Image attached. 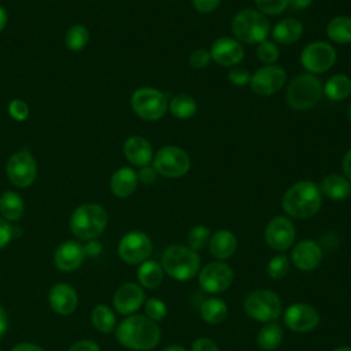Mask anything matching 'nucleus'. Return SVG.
<instances>
[{
    "label": "nucleus",
    "mask_w": 351,
    "mask_h": 351,
    "mask_svg": "<svg viewBox=\"0 0 351 351\" xmlns=\"http://www.w3.org/2000/svg\"><path fill=\"white\" fill-rule=\"evenodd\" d=\"M48 302L56 314L70 315L78 307V293L70 284L58 282L51 287Z\"/></svg>",
    "instance_id": "nucleus-21"
},
{
    "label": "nucleus",
    "mask_w": 351,
    "mask_h": 351,
    "mask_svg": "<svg viewBox=\"0 0 351 351\" xmlns=\"http://www.w3.org/2000/svg\"><path fill=\"white\" fill-rule=\"evenodd\" d=\"M256 56L262 63L273 64L278 59L280 51L274 43L265 40V41L259 43V45L256 48Z\"/></svg>",
    "instance_id": "nucleus-39"
},
{
    "label": "nucleus",
    "mask_w": 351,
    "mask_h": 351,
    "mask_svg": "<svg viewBox=\"0 0 351 351\" xmlns=\"http://www.w3.org/2000/svg\"><path fill=\"white\" fill-rule=\"evenodd\" d=\"M208 250H210V254L218 261L229 259L237 250V239L230 230H226V229L217 230L210 237Z\"/></svg>",
    "instance_id": "nucleus-23"
},
{
    "label": "nucleus",
    "mask_w": 351,
    "mask_h": 351,
    "mask_svg": "<svg viewBox=\"0 0 351 351\" xmlns=\"http://www.w3.org/2000/svg\"><path fill=\"white\" fill-rule=\"evenodd\" d=\"M282 328L276 322L265 324L256 333V344L263 351H274L282 343Z\"/></svg>",
    "instance_id": "nucleus-29"
},
{
    "label": "nucleus",
    "mask_w": 351,
    "mask_h": 351,
    "mask_svg": "<svg viewBox=\"0 0 351 351\" xmlns=\"http://www.w3.org/2000/svg\"><path fill=\"white\" fill-rule=\"evenodd\" d=\"M210 56L215 63L232 67L243 60L244 49L237 40L232 37H219L211 44Z\"/></svg>",
    "instance_id": "nucleus-19"
},
{
    "label": "nucleus",
    "mask_w": 351,
    "mask_h": 351,
    "mask_svg": "<svg viewBox=\"0 0 351 351\" xmlns=\"http://www.w3.org/2000/svg\"><path fill=\"white\" fill-rule=\"evenodd\" d=\"M118 343L132 351L154 350L160 341V329L147 315L132 314L123 318L115 328Z\"/></svg>",
    "instance_id": "nucleus-1"
},
{
    "label": "nucleus",
    "mask_w": 351,
    "mask_h": 351,
    "mask_svg": "<svg viewBox=\"0 0 351 351\" xmlns=\"http://www.w3.org/2000/svg\"><path fill=\"white\" fill-rule=\"evenodd\" d=\"M144 310L145 315L152 319L154 322L162 321L167 315V306L163 300L156 299V298H149L144 303Z\"/></svg>",
    "instance_id": "nucleus-38"
},
{
    "label": "nucleus",
    "mask_w": 351,
    "mask_h": 351,
    "mask_svg": "<svg viewBox=\"0 0 351 351\" xmlns=\"http://www.w3.org/2000/svg\"><path fill=\"white\" fill-rule=\"evenodd\" d=\"M341 167H343V171H344V174H346V178H347L348 181H351V149L344 155Z\"/></svg>",
    "instance_id": "nucleus-51"
},
{
    "label": "nucleus",
    "mask_w": 351,
    "mask_h": 351,
    "mask_svg": "<svg viewBox=\"0 0 351 351\" xmlns=\"http://www.w3.org/2000/svg\"><path fill=\"white\" fill-rule=\"evenodd\" d=\"M123 154L132 165L140 167L148 166L154 159L149 141L141 136H130L123 144Z\"/></svg>",
    "instance_id": "nucleus-22"
},
{
    "label": "nucleus",
    "mask_w": 351,
    "mask_h": 351,
    "mask_svg": "<svg viewBox=\"0 0 351 351\" xmlns=\"http://www.w3.org/2000/svg\"><path fill=\"white\" fill-rule=\"evenodd\" d=\"M7 329H8V317L5 310L0 306V339L5 335Z\"/></svg>",
    "instance_id": "nucleus-52"
},
{
    "label": "nucleus",
    "mask_w": 351,
    "mask_h": 351,
    "mask_svg": "<svg viewBox=\"0 0 351 351\" xmlns=\"http://www.w3.org/2000/svg\"><path fill=\"white\" fill-rule=\"evenodd\" d=\"M163 277H165V271L162 269V265L158 263L156 261L147 259L143 263H140L137 269L138 284L147 289L158 288L162 284Z\"/></svg>",
    "instance_id": "nucleus-26"
},
{
    "label": "nucleus",
    "mask_w": 351,
    "mask_h": 351,
    "mask_svg": "<svg viewBox=\"0 0 351 351\" xmlns=\"http://www.w3.org/2000/svg\"><path fill=\"white\" fill-rule=\"evenodd\" d=\"M324 93L329 100H344L351 95V80L344 74H335L325 82Z\"/></svg>",
    "instance_id": "nucleus-31"
},
{
    "label": "nucleus",
    "mask_w": 351,
    "mask_h": 351,
    "mask_svg": "<svg viewBox=\"0 0 351 351\" xmlns=\"http://www.w3.org/2000/svg\"><path fill=\"white\" fill-rule=\"evenodd\" d=\"M296 237V229L293 222L284 215L274 217L265 228V241L266 244L278 252L291 248Z\"/></svg>",
    "instance_id": "nucleus-15"
},
{
    "label": "nucleus",
    "mask_w": 351,
    "mask_h": 351,
    "mask_svg": "<svg viewBox=\"0 0 351 351\" xmlns=\"http://www.w3.org/2000/svg\"><path fill=\"white\" fill-rule=\"evenodd\" d=\"M84 245L75 240H67L60 243L53 252V265L60 271L77 270L85 259Z\"/></svg>",
    "instance_id": "nucleus-20"
},
{
    "label": "nucleus",
    "mask_w": 351,
    "mask_h": 351,
    "mask_svg": "<svg viewBox=\"0 0 351 351\" xmlns=\"http://www.w3.org/2000/svg\"><path fill=\"white\" fill-rule=\"evenodd\" d=\"M326 34L337 44L351 43V18L346 15L335 16L326 26Z\"/></svg>",
    "instance_id": "nucleus-33"
},
{
    "label": "nucleus",
    "mask_w": 351,
    "mask_h": 351,
    "mask_svg": "<svg viewBox=\"0 0 351 351\" xmlns=\"http://www.w3.org/2000/svg\"><path fill=\"white\" fill-rule=\"evenodd\" d=\"M156 174L158 173L154 169V166H143L137 173V178L143 184H152L156 180Z\"/></svg>",
    "instance_id": "nucleus-48"
},
{
    "label": "nucleus",
    "mask_w": 351,
    "mask_h": 351,
    "mask_svg": "<svg viewBox=\"0 0 351 351\" xmlns=\"http://www.w3.org/2000/svg\"><path fill=\"white\" fill-rule=\"evenodd\" d=\"M162 351H186L182 346H177V344H173V346H169V347H165Z\"/></svg>",
    "instance_id": "nucleus-55"
},
{
    "label": "nucleus",
    "mask_w": 351,
    "mask_h": 351,
    "mask_svg": "<svg viewBox=\"0 0 351 351\" xmlns=\"http://www.w3.org/2000/svg\"><path fill=\"white\" fill-rule=\"evenodd\" d=\"M270 30L269 19L256 10H243L232 19V33L237 41L259 44L266 40Z\"/></svg>",
    "instance_id": "nucleus-5"
},
{
    "label": "nucleus",
    "mask_w": 351,
    "mask_h": 351,
    "mask_svg": "<svg viewBox=\"0 0 351 351\" xmlns=\"http://www.w3.org/2000/svg\"><path fill=\"white\" fill-rule=\"evenodd\" d=\"M211 233L210 229L204 225H196L193 226L186 236V241H188V247L197 251H202L203 248H206L208 245Z\"/></svg>",
    "instance_id": "nucleus-36"
},
{
    "label": "nucleus",
    "mask_w": 351,
    "mask_h": 351,
    "mask_svg": "<svg viewBox=\"0 0 351 351\" xmlns=\"http://www.w3.org/2000/svg\"><path fill=\"white\" fill-rule=\"evenodd\" d=\"M228 78L236 86H244V85L250 84V81H251V75H250L248 70L244 67H239V66H234L229 70Z\"/></svg>",
    "instance_id": "nucleus-42"
},
{
    "label": "nucleus",
    "mask_w": 351,
    "mask_h": 351,
    "mask_svg": "<svg viewBox=\"0 0 351 351\" xmlns=\"http://www.w3.org/2000/svg\"><path fill=\"white\" fill-rule=\"evenodd\" d=\"M289 3L292 4L293 8L303 10V8H307L313 3V0H289Z\"/></svg>",
    "instance_id": "nucleus-53"
},
{
    "label": "nucleus",
    "mask_w": 351,
    "mask_h": 351,
    "mask_svg": "<svg viewBox=\"0 0 351 351\" xmlns=\"http://www.w3.org/2000/svg\"><path fill=\"white\" fill-rule=\"evenodd\" d=\"M284 324L292 332L307 333L318 326L319 313L311 304L293 303L284 311Z\"/></svg>",
    "instance_id": "nucleus-14"
},
{
    "label": "nucleus",
    "mask_w": 351,
    "mask_h": 351,
    "mask_svg": "<svg viewBox=\"0 0 351 351\" xmlns=\"http://www.w3.org/2000/svg\"><path fill=\"white\" fill-rule=\"evenodd\" d=\"M336 62L335 48L324 41H314L306 45L300 53L302 66L311 74L328 71Z\"/></svg>",
    "instance_id": "nucleus-12"
},
{
    "label": "nucleus",
    "mask_w": 351,
    "mask_h": 351,
    "mask_svg": "<svg viewBox=\"0 0 351 351\" xmlns=\"http://www.w3.org/2000/svg\"><path fill=\"white\" fill-rule=\"evenodd\" d=\"M90 321L95 329L100 333H111L115 329V313L107 304H97L93 307L90 313Z\"/></svg>",
    "instance_id": "nucleus-32"
},
{
    "label": "nucleus",
    "mask_w": 351,
    "mask_h": 351,
    "mask_svg": "<svg viewBox=\"0 0 351 351\" xmlns=\"http://www.w3.org/2000/svg\"><path fill=\"white\" fill-rule=\"evenodd\" d=\"M156 173L169 178L185 176L191 167L189 155L180 147L166 145L160 148L152 159Z\"/></svg>",
    "instance_id": "nucleus-9"
},
{
    "label": "nucleus",
    "mask_w": 351,
    "mask_h": 351,
    "mask_svg": "<svg viewBox=\"0 0 351 351\" xmlns=\"http://www.w3.org/2000/svg\"><path fill=\"white\" fill-rule=\"evenodd\" d=\"M137 173L132 167L118 169L110 180V189L117 197H128L137 188Z\"/></svg>",
    "instance_id": "nucleus-24"
},
{
    "label": "nucleus",
    "mask_w": 351,
    "mask_h": 351,
    "mask_svg": "<svg viewBox=\"0 0 351 351\" xmlns=\"http://www.w3.org/2000/svg\"><path fill=\"white\" fill-rule=\"evenodd\" d=\"M0 351H1V347H0Z\"/></svg>",
    "instance_id": "nucleus-58"
},
{
    "label": "nucleus",
    "mask_w": 351,
    "mask_h": 351,
    "mask_svg": "<svg viewBox=\"0 0 351 351\" xmlns=\"http://www.w3.org/2000/svg\"><path fill=\"white\" fill-rule=\"evenodd\" d=\"M11 351H45L43 347H40L38 344H34V343H19L16 346H14L11 348Z\"/></svg>",
    "instance_id": "nucleus-50"
},
{
    "label": "nucleus",
    "mask_w": 351,
    "mask_h": 351,
    "mask_svg": "<svg viewBox=\"0 0 351 351\" xmlns=\"http://www.w3.org/2000/svg\"><path fill=\"white\" fill-rule=\"evenodd\" d=\"M219 3H221V0H192L193 7L199 12H203V14H207V12H211V11L217 10Z\"/></svg>",
    "instance_id": "nucleus-46"
},
{
    "label": "nucleus",
    "mask_w": 351,
    "mask_h": 351,
    "mask_svg": "<svg viewBox=\"0 0 351 351\" xmlns=\"http://www.w3.org/2000/svg\"><path fill=\"white\" fill-rule=\"evenodd\" d=\"M108 222L106 208L96 203L78 206L70 217V230L80 240H93L99 237Z\"/></svg>",
    "instance_id": "nucleus-4"
},
{
    "label": "nucleus",
    "mask_w": 351,
    "mask_h": 351,
    "mask_svg": "<svg viewBox=\"0 0 351 351\" xmlns=\"http://www.w3.org/2000/svg\"><path fill=\"white\" fill-rule=\"evenodd\" d=\"M333 351H351V346H341V347L335 348Z\"/></svg>",
    "instance_id": "nucleus-56"
},
{
    "label": "nucleus",
    "mask_w": 351,
    "mask_h": 351,
    "mask_svg": "<svg viewBox=\"0 0 351 351\" xmlns=\"http://www.w3.org/2000/svg\"><path fill=\"white\" fill-rule=\"evenodd\" d=\"M145 303V293L140 284L125 282L112 296V306L117 313L122 315L134 314Z\"/></svg>",
    "instance_id": "nucleus-17"
},
{
    "label": "nucleus",
    "mask_w": 351,
    "mask_h": 351,
    "mask_svg": "<svg viewBox=\"0 0 351 351\" xmlns=\"http://www.w3.org/2000/svg\"><path fill=\"white\" fill-rule=\"evenodd\" d=\"M322 204L321 189L313 181H298L282 196V210L292 218L307 219L315 215Z\"/></svg>",
    "instance_id": "nucleus-2"
},
{
    "label": "nucleus",
    "mask_w": 351,
    "mask_h": 351,
    "mask_svg": "<svg viewBox=\"0 0 351 351\" xmlns=\"http://www.w3.org/2000/svg\"><path fill=\"white\" fill-rule=\"evenodd\" d=\"M287 80V74L282 67L276 64H267L258 69L251 75V89L258 96H270L280 90Z\"/></svg>",
    "instance_id": "nucleus-16"
},
{
    "label": "nucleus",
    "mask_w": 351,
    "mask_h": 351,
    "mask_svg": "<svg viewBox=\"0 0 351 351\" xmlns=\"http://www.w3.org/2000/svg\"><path fill=\"white\" fill-rule=\"evenodd\" d=\"M234 278L233 269L222 262V261H215L210 262L203 269L199 270L197 273V280L200 288L207 292V293H222L226 291Z\"/></svg>",
    "instance_id": "nucleus-10"
},
{
    "label": "nucleus",
    "mask_w": 351,
    "mask_h": 351,
    "mask_svg": "<svg viewBox=\"0 0 351 351\" xmlns=\"http://www.w3.org/2000/svg\"><path fill=\"white\" fill-rule=\"evenodd\" d=\"M324 252L321 245L310 239L299 241L291 252V261L293 266L302 271H311L317 269L322 261Z\"/></svg>",
    "instance_id": "nucleus-18"
},
{
    "label": "nucleus",
    "mask_w": 351,
    "mask_h": 351,
    "mask_svg": "<svg viewBox=\"0 0 351 351\" xmlns=\"http://www.w3.org/2000/svg\"><path fill=\"white\" fill-rule=\"evenodd\" d=\"M303 34V25L298 19H282L280 21L271 32L273 38L280 44H293L296 43Z\"/></svg>",
    "instance_id": "nucleus-27"
},
{
    "label": "nucleus",
    "mask_w": 351,
    "mask_h": 351,
    "mask_svg": "<svg viewBox=\"0 0 351 351\" xmlns=\"http://www.w3.org/2000/svg\"><path fill=\"white\" fill-rule=\"evenodd\" d=\"M169 108H170V112L176 118L188 119L195 115L197 104L192 96H189L186 93H178L171 99Z\"/></svg>",
    "instance_id": "nucleus-34"
},
{
    "label": "nucleus",
    "mask_w": 351,
    "mask_h": 351,
    "mask_svg": "<svg viewBox=\"0 0 351 351\" xmlns=\"http://www.w3.org/2000/svg\"><path fill=\"white\" fill-rule=\"evenodd\" d=\"M255 5L261 11V14L266 15H277L287 10L289 5V0H254Z\"/></svg>",
    "instance_id": "nucleus-40"
},
{
    "label": "nucleus",
    "mask_w": 351,
    "mask_h": 351,
    "mask_svg": "<svg viewBox=\"0 0 351 351\" xmlns=\"http://www.w3.org/2000/svg\"><path fill=\"white\" fill-rule=\"evenodd\" d=\"M289 271V259L284 254L274 255L267 263V274L273 280L284 278Z\"/></svg>",
    "instance_id": "nucleus-37"
},
{
    "label": "nucleus",
    "mask_w": 351,
    "mask_h": 351,
    "mask_svg": "<svg viewBox=\"0 0 351 351\" xmlns=\"http://www.w3.org/2000/svg\"><path fill=\"white\" fill-rule=\"evenodd\" d=\"M324 93L321 81L311 73H302L292 78L287 89V101L295 110H307L318 103Z\"/></svg>",
    "instance_id": "nucleus-7"
},
{
    "label": "nucleus",
    "mask_w": 351,
    "mask_h": 351,
    "mask_svg": "<svg viewBox=\"0 0 351 351\" xmlns=\"http://www.w3.org/2000/svg\"><path fill=\"white\" fill-rule=\"evenodd\" d=\"M103 251V245L100 241H97L96 239L93 240H88L86 244L84 245V252L86 256H90V258H95V256H99Z\"/></svg>",
    "instance_id": "nucleus-49"
},
{
    "label": "nucleus",
    "mask_w": 351,
    "mask_h": 351,
    "mask_svg": "<svg viewBox=\"0 0 351 351\" xmlns=\"http://www.w3.org/2000/svg\"><path fill=\"white\" fill-rule=\"evenodd\" d=\"M228 315V306L219 298H208L200 306V317L204 322L217 325L225 321Z\"/></svg>",
    "instance_id": "nucleus-30"
},
{
    "label": "nucleus",
    "mask_w": 351,
    "mask_h": 351,
    "mask_svg": "<svg viewBox=\"0 0 351 351\" xmlns=\"http://www.w3.org/2000/svg\"><path fill=\"white\" fill-rule=\"evenodd\" d=\"M8 114L12 119L22 122L29 117V106L22 99H14L8 103Z\"/></svg>",
    "instance_id": "nucleus-41"
},
{
    "label": "nucleus",
    "mask_w": 351,
    "mask_h": 351,
    "mask_svg": "<svg viewBox=\"0 0 351 351\" xmlns=\"http://www.w3.org/2000/svg\"><path fill=\"white\" fill-rule=\"evenodd\" d=\"M243 310L254 321L276 322L282 313V302L274 291L255 289L245 296Z\"/></svg>",
    "instance_id": "nucleus-6"
},
{
    "label": "nucleus",
    "mask_w": 351,
    "mask_h": 351,
    "mask_svg": "<svg viewBox=\"0 0 351 351\" xmlns=\"http://www.w3.org/2000/svg\"><path fill=\"white\" fill-rule=\"evenodd\" d=\"M10 181L18 188L30 186L37 177V163L27 151H18L10 156L5 166Z\"/></svg>",
    "instance_id": "nucleus-13"
},
{
    "label": "nucleus",
    "mask_w": 351,
    "mask_h": 351,
    "mask_svg": "<svg viewBox=\"0 0 351 351\" xmlns=\"http://www.w3.org/2000/svg\"><path fill=\"white\" fill-rule=\"evenodd\" d=\"M152 241L148 234L140 230L126 233L118 243V255L128 265H140L149 258Z\"/></svg>",
    "instance_id": "nucleus-11"
},
{
    "label": "nucleus",
    "mask_w": 351,
    "mask_h": 351,
    "mask_svg": "<svg viewBox=\"0 0 351 351\" xmlns=\"http://www.w3.org/2000/svg\"><path fill=\"white\" fill-rule=\"evenodd\" d=\"M14 237V228L5 221L4 218H0V250L4 248L11 239Z\"/></svg>",
    "instance_id": "nucleus-45"
},
{
    "label": "nucleus",
    "mask_w": 351,
    "mask_h": 351,
    "mask_svg": "<svg viewBox=\"0 0 351 351\" xmlns=\"http://www.w3.org/2000/svg\"><path fill=\"white\" fill-rule=\"evenodd\" d=\"M25 204L22 197L12 191H7L0 196V214L8 222H16L22 218Z\"/></svg>",
    "instance_id": "nucleus-28"
},
{
    "label": "nucleus",
    "mask_w": 351,
    "mask_h": 351,
    "mask_svg": "<svg viewBox=\"0 0 351 351\" xmlns=\"http://www.w3.org/2000/svg\"><path fill=\"white\" fill-rule=\"evenodd\" d=\"M191 351H219V348L214 340H211L210 337L202 336L192 343Z\"/></svg>",
    "instance_id": "nucleus-44"
},
{
    "label": "nucleus",
    "mask_w": 351,
    "mask_h": 351,
    "mask_svg": "<svg viewBox=\"0 0 351 351\" xmlns=\"http://www.w3.org/2000/svg\"><path fill=\"white\" fill-rule=\"evenodd\" d=\"M88 41H89V30L85 25H80V23L69 27L64 37V43L67 48L71 51H81L82 48H85Z\"/></svg>",
    "instance_id": "nucleus-35"
},
{
    "label": "nucleus",
    "mask_w": 351,
    "mask_h": 351,
    "mask_svg": "<svg viewBox=\"0 0 351 351\" xmlns=\"http://www.w3.org/2000/svg\"><path fill=\"white\" fill-rule=\"evenodd\" d=\"M211 60V56H210V51L204 49V48H197L195 49L191 56H189V64L193 67V69H204Z\"/></svg>",
    "instance_id": "nucleus-43"
},
{
    "label": "nucleus",
    "mask_w": 351,
    "mask_h": 351,
    "mask_svg": "<svg viewBox=\"0 0 351 351\" xmlns=\"http://www.w3.org/2000/svg\"><path fill=\"white\" fill-rule=\"evenodd\" d=\"M67 351H100V346L93 340H78Z\"/></svg>",
    "instance_id": "nucleus-47"
},
{
    "label": "nucleus",
    "mask_w": 351,
    "mask_h": 351,
    "mask_svg": "<svg viewBox=\"0 0 351 351\" xmlns=\"http://www.w3.org/2000/svg\"><path fill=\"white\" fill-rule=\"evenodd\" d=\"M348 118H350V121H351V106L348 107Z\"/></svg>",
    "instance_id": "nucleus-57"
},
{
    "label": "nucleus",
    "mask_w": 351,
    "mask_h": 351,
    "mask_svg": "<svg viewBox=\"0 0 351 351\" xmlns=\"http://www.w3.org/2000/svg\"><path fill=\"white\" fill-rule=\"evenodd\" d=\"M7 21H8V18H7V12H5V10L0 5V32L5 27Z\"/></svg>",
    "instance_id": "nucleus-54"
},
{
    "label": "nucleus",
    "mask_w": 351,
    "mask_h": 351,
    "mask_svg": "<svg viewBox=\"0 0 351 351\" xmlns=\"http://www.w3.org/2000/svg\"><path fill=\"white\" fill-rule=\"evenodd\" d=\"M132 108L133 111L145 121L160 119L169 107L166 96L155 88H138L132 95Z\"/></svg>",
    "instance_id": "nucleus-8"
},
{
    "label": "nucleus",
    "mask_w": 351,
    "mask_h": 351,
    "mask_svg": "<svg viewBox=\"0 0 351 351\" xmlns=\"http://www.w3.org/2000/svg\"><path fill=\"white\" fill-rule=\"evenodd\" d=\"M160 265L169 277L177 281H188L199 273L200 256L188 245L171 244L162 252Z\"/></svg>",
    "instance_id": "nucleus-3"
},
{
    "label": "nucleus",
    "mask_w": 351,
    "mask_h": 351,
    "mask_svg": "<svg viewBox=\"0 0 351 351\" xmlns=\"http://www.w3.org/2000/svg\"><path fill=\"white\" fill-rule=\"evenodd\" d=\"M321 193L330 200H344L351 195V182L339 174H329L321 182Z\"/></svg>",
    "instance_id": "nucleus-25"
}]
</instances>
